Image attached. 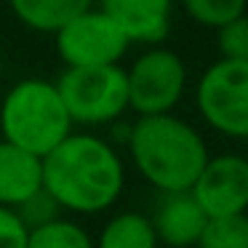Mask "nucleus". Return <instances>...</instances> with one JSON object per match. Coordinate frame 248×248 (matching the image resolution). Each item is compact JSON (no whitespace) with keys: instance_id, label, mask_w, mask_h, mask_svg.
Here are the masks:
<instances>
[{"instance_id":"nucleus-16","label":"nucleus","mask_w":248,"mask_h":248,"mask_svg":"<svg viewBox=\"0 0 248 248\" xmlns=\"http://www.w3.org/2000/svg\"><path fill=\"white\" fill-rule=\"evenodd\" d=\"M184 11L203 27H224L246 14V0H182Z\"/></svg>"},{"instance_id":"nucleus-5","label":"nucleus","mask_w":248,"mask_h":248,"mask_svg":"<svg viewBox=\"0 0 248 248\" xmlns=\"http://www.w3.org/2000/svg\"><path fill=\"white\" fill-rule=\"evenodd\" d=\"M198 109L219 134L248 139V62L211 64L198 83Z\"/></svg>"},{"instance_id":"nucleus-3","label":"nucleus","mask_w":248,"mask_h":248,"mask_svg":"<svg viewBox=\"0 0 248 248\" xmlns=\"http://www.w3.org/2000/svg\"><path fill=\"white\" fill-rule=\"evenodd\" d=\"M3 141L46 157L72 134V120L54 83L30 78L6 93L0 104Z\"/></svg>"},{"instance_id":"nucleus-9","label":"nucleus","mask_w":248,"mask_h":248,"mask_svg":"<svg viewBox=\"0 0 248 248\" xmlns=\"http://www.w3.org/2000/svg\"><path fill=\"white\" fill-rule=\"evenodd\" d=\"M205 211L195 200L189 189L184 192H163L155 203L150 216V224L155 230L157 243H166L171 248H189L198 246L200 235L205 230Z\"/></svg>"},{"instance_id":"nucleus-11","label":"nucleus","mask_w":248,"mask_h":248,"mask_svg":"<svg viewBox=\"0 0 248 248\" xmlns=\"http://www.w3.org/2000/svg\"><path fill=\"white\" fill-rule=\"evenodd\" d=\"M43 189V157L16 144L0 141V205L19 208Z\"/></svg>"},{"instance_id":"nucleus-18","label":"nucleus","mask_w":248,"mask_h":248,"mask_svg":"<svg viewBox=\"0 0 248 248\" xmlns=\"http://www.w3.org/2000/svg\"><path fill=\"white\" fill-rule=\"evenodd\" d=\"M14 211H16V216L22 219V224L27 227V230H38V227L48 224V221H54V219H62L59 203H56L46 189L35 192L32 198H27L19 208H14Z\"/></svg>"},{"instance_id":"nucleus-8","label":"nucleus","mask_w":248,"mask_h":248,"mask_svg":"<svg viewBox=\"0 0 248 248\" xmlns=\"http://www.w3.org/2000/svg\"><path fill=\"white\" fill-rule=\"evenodd\" d=\"M195 200L205 211L208 219L219 216H237L248 211V160L240 155L208 157L195 179Z\"/></svg>"},{"instance_id":"nucleus-17","label":"nucleus","mask_w":248,"mask_h":248,"mask_svg":"<svg viewBox=\"0 0 248 248\" xmlns=\"http://www.w3.org/2000/svg\"><path fill=\"white\" fill-rule=\"evenodd\" d=\"M216 46L221 59L227 62H248V14L227 22L216 30Z\"/></svg>"},{"instance_id":"nucleus-4","label":"nucleus","mask_w":248,"mask_h":248,"mask_svg":"<svg viewBox=\"0 0 248 248\" xmlns=\"http://www.w3.org/2000/svg\"><path fill=\"white\" fill-rule=\"evenodd\" d=\"M72 123L104 125L128 109L125 70L112 67H70L54 83Z\"/></svg>"},{"instance_id":"nucleus-7","label":"nucleus","mask_w":248,"mask_h":248,"mask_svg":"<svg viewBox=\"0 0 248 248\" xmlns=\"http://www.w3.org/2000/svg\"><path fill=\"white\" fill-rule=\"evenodd\" d=\"M59 59L70 67H112L128 51V38L102 11H83L56 30Z\"/></svg>"},{"instance_id":"nucleus-6","label":"nucleus","mask_w":248,"mask_h":248,"mask_svg":"<svg viewBox=\"0 0 248 248\" xmlns=\"http://www.w3.org/2000/svg\"><path fill=\"white\" fill-rule=\"evenodd\" d=\"M128 109L139 118L171 115L187 86V70L179 54L168 48H150L125 70Z\"/></svg>"},{"instance_id":"nucleus-19","label":"nucleus","mask_w":248,"mask_h":248,"mask_svg":"<svg viewBox=\"0 0 248 248\" xmlns=\"http://www.w3.org/2000/svg\"><path fill=\"white\" fill-rule=\"evenodd\" d=\"M30 230L22 224L14 208L0 205V248H27Z\"/></svg>"},{"instance_id":"nucleus-14","label":"nucleus","mask_w":248,"mask_h":248,"mask_svg":"<svg viewBox=\"0 0 248 248\" xmlns=\"http://www.w3.org/2000/svg\"><path fill=\"white\" fill-rule=\"evenodd\" d=\"M27 248H93V240L75 221L54 219L38 230H30Z\"/></svg>"},{"instance_id":"nucleus-15","label":"nucleus","mask_w":248,"mask_h":248,"mask_svg":"<svg viewBox=\"0 0 248 248\" xmlns=\"http://www.w3.org/2000/svg\"><path fill=\"white\" fill-rule=\"evenodd\" d=\"M198 248H248V214L208 219Z\"/></svg>"},{"instance_id":"nucleus-13","label":"nucleus","mask_w":248,"mask_h":248,"mask_svg":"<svg viewBox=\"0 0 248 248\" xmlns=\"http://www.w3.org/2000/svg\"><path fill=\"white\" fill-rule=\"evenodd\" d=\"M93 248H157L155 230L150 224V216L125 211L118 214L102 227Z\"/></svg>"},{"instance_id":"nucleus-10","label":"nucleus","mask_w":248,"mask_h":248,"mask_svg":"<svg viewBox=\"0 0 248 248\" xmlns=\"http://www.w3.org/2000/svg\"><path fill=\"white\" fill-rule=\"evenodd\" d=\"M99 11L128 43H160L171 24V0H99Z\"/></svg>"},{"instance_id":"nucleus-20","label":"nucleus","mask_w":248,"mask_h":248,"mask_svg":"<svg viewBox=\"0 0 248 248\" xmlns=\"http://www.w3.org/2000/svg\"><path fill=\"white\" fill-rule=\"evenodd\" d=\"M246 8H248V0H246Z\"/></svg>"},{"instance_id":"nucleus-2","label":"nucleus","mask_w":248,"mask_h":248,"mask_svg":"<svg viewBox=\"0 0 248 248\" xmlns=\"http://www.w3.org/2000/svg\"><path fill=\"white\" fill-rule=\"evenodd\" d=\"M128 150L136 171L160 195L192 189L208 160L203 136L176 115L139 118L131 128Z\"/></svg>"},{"instance_id":"nucleus-12","label":"nucleus","mask_w":248,"mask_h":248,"mask_svg":"<svg viewBox=\"0 0 248 248\" xmlns=\"http://www.w3.org/2000/svg\"><path fill=\"white\" fill-rule=\"evenodd\" d=\"M19 22L38 32H56L91 8L93 0H8Z\"/></svg>"},{"instance_id":"nucleus-1","label":"nucleus","mask_w":248,"mask_h":248,"mask_svg":"<svg viewBox=\"0 0 248 248\" xmlns=\"http://www.w3.org/2000/svg\"><path fill=\"white\" fill-rule=\"evenodd\" d=\"M125 168L104 139L70 134L43 157V189L72 214H99L120 198Z\"/></svg>"}]
</instances>
